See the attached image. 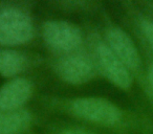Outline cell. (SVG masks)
<instances>
[{
    "mask_svg": "<svg viewBox=\"0 0 153 134\" xmlns=\"http://www.w3.org/2000/svg\"><path fill=\"white\" fill-rule=\"evenodd\" d=\"M34 27L30 17L16 9L0 12V44L20 45L33 38Z\"/></svg>",
    "mask_w": 153,
    "mask_h": 134,
    "instance_id": "obj_1",
    "label": "cell"
},
{
    "mask_svg": "<svg viewBox=\"0 0 153 134\" xmlns=\"http://www.w3.org/2000/svg\"><path fill=\"white\" fill-rule=\"evenodd\" d=\"M149 82H150L151 88H152V91H153V63L150 67V70H149Z\"/></svg>",
    "mask_w": 153,
    "mask_h": 134,
    "instance_id": "obj_12",
    "label": "cell"
},
{
    "mask_svg": "<svg viewBox=\"0 0 153 134\" xmlns=\"http://www.w3.org/2000/svg\"><path fill=\"white\" fill-rule=\"evenodd\" d=\"M43 37L49 46L62 51L72 50L82 42L79 28L66 21L46 22L43 27Z\"/></svg>",
    "mask_w": 153,
    "mask_h": 134,
    "instance_id": "obj_3",
    "label": "cell"
},
{
    "mask_svg": "<svg viewBox=\"0 0 153 134\" xmlns=\"http://www.w3.org/2000/svg\"><path fill=\"white\" fill-rule=\"evenodd\" d=\"M58 73L63 81L72 85H81L94 76V66L89 59L81 55L64 58L58 64Z\"/></svg>",
    "mask_w": 153,
    "mask_h": 134,
    "instance_id": "obj_5",
    "label": "cell"
},
{
    "mask_svg": "<svg viewBox=\"0 0 153 134\" xmlns=\"http://www.w3.org/2000/svg\"><path fill=\"white\" fill-rule=\"evenodd\" d=\"M30 112L26 110H14L2 112L0 119V134H17L30 123Z\"/></svg>",
    "mask_w": 153,
    "mask_h": 134,
    "instance_id": "obj_8",
    "label": "cell"
},
{
    "mask_svg": "<svg viewBox=\"0 0 153 134\" xmlns=\"http://www.w3.org/2000/svg\"><path fill=\"white\" fill-rule=\"evenodd\" d=\"M26 59L19 51L0 49V75L11 78L17 76L25 68Z\"/></svg>",
    "mask_w": 153,
    "mask_h": 134,
    "instance_id": "obj_9",
    "label": "cell"
},
{
    "mask_svg": "<svg viewBox=\"0 0 153 134\" xmlns=\"http://www.w3.org/2000/svg\"><path fill=\"white\" fill-rule=\"evenodd\" d=\"M107 41L111 51L121 60L127 68L136 69L140 67V53L127 33L121 28L112 27L107 32Z\"/></svg>",
    "mask_w": 153,
    "mask_h": 134,
    "instance_id": "obj_4",
    "label": "cell"
},
{
    "mask_svg": "<svg viewBox=\"0 0 153 134\" xmlns=\"http://www.w3.org/2000/svg\"><path fill=\"white\" fill-rule=\"evenodd\" d=\"M71 109L81 118L101 125H115L122 117L121 111L114 104L101 98H76L72 102Z\"/></svg>",
    "mask_w": 153,
    "mask_h": 134,
    "instance_id": "obj_2",
    "label": "cell"
},
{
    "mask_svg": "<svg viewBox=\"0 0 153 134\" xmlns=\"http://www.w3.org/2000/svg\"><path fill=\"white\" fill-rule=\"evenodd\" d=\"M140 26H142V30L144 33L145 37L147 38V40L149 41V43L153 48V22L145 20V21L142 22Z\"/></svg>",
    "mask_w": 153,
    "mask_h": 134,
    "instance_id": "obj_10",
    "label": "cell"
},
{
    "mask_svg": "<svg viewBox=\"0 0 153 134\" xmlns=\"http://www.w3.org/2000/svg\"><path fill=\"white\" fill-rule=\"evenodd\" d=\"M61 134H92V133L83 129H68L63 131Z\"/></svg>",
    "mask_w": 153,
    "mask_h": 134,
    "instance_id": "obj_11",
    "label": "cell"
},
{
    "mask_svg": "<svg viewBox=\"0 0 153 134\" xmlns=\"http://www.w3.org/2000/svg\"><path fill=\"white\" fill-rule=\"evenodd\" d=\"M98 57L105 75L114 85L122 89H127L131 86L132 79L128 68L107 45H99Z\"/></svg>",
    "mask_w": 153,
    "mask_h": 134,
    "instance_id": "obj_6",
    "label": "cell"
},
{
    "mask_svg": "<svg viewBox=\"0 0 153 134\" xmlns=\"http://www.w3.org/2000/svg\"><path fill=\"white\" fill-rule=\"evenodd\" d=\"M32 94V84L28 80L17 78L0 88V110L14 111L22 106Z\"/></svg>",
    "mask_w": 153,
    "mask_h": 134,
    "instance_id": "obj_7",
    "label": "cell"
}]
</instances>
